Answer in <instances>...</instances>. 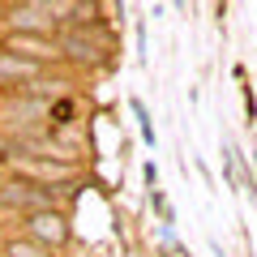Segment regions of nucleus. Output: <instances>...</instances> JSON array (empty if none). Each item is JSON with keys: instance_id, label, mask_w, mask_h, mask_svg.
<instances>
[{"instance_id": "nucleus-7", "label": "nucleus", "mask_w": 257, "mask_h": 257, "mask_svg": "<svg viewBox=\"0 0 257 257\" xmlns=\"http://www.w3.org/2000/svg\"><path fill=\"white\" fill-rule=\"evenodd\" d=\"M56 9H39V5H18V9L5 13V35L9 30H43V35H56Z\"/></svg>"}, {"instance_id": "nucleus-4", "label": "nucleus", "mask_w": 257, "mask_h": 257, "mask_svg": "<svg viewBox=\"0 0 257 257\" xmlns=\"http://www.w3.org/2000/svg\"><path fill=\"white\" fill-rule=\"evenodd\" d=\"M0 47H9L18 56H30L39 64H60L64 52H60V35H43V30H9V35L0 39Z\"/></svg>"}, {"instance_id": "nucleus-5", "label": "nucleus", "mask_w": 257, "mask_h": 257, "mask_svg": "<svg viewBox=\"0 0 257 257\" xmlns=\"http://www.w3.org/2000/svg\"><path fill=\"white\" fill-rule=\"evenodd\" d=\"M26 236L60 253V248L69 244V236H73V231H69V214H64V206H47V210H30V214H26Z\"/></svg>"}, {"instance_id": "nucleus-11", "label": "nucleus", "mask_w": 257, "mask_h": 257, "mask_svg": "<svg viewBox=\"0 0 257 257\" xmlns=\"http://www.w3.org/2000/svg\"><path fill=\"white\" fill-rule=\"evenodd\" d=\"M0 257H5V253H0Z\"/></svg>"}, {"instance_id": "nucleus-1", "label": "nucleus", "mask_w": 257, "mask_h": 257, "mask_svg": "<svg viewBox=\"0 0 257 257\" xmlns=\"http://www.w3.org/2000/svg\"><path fill=\"white\" fill-rule=\"evenodd\" d=\"M13 176L22 180H35V184H47V189H73L82 180V163H69V159H47V155H22V150L9 146V155L0 159Z\"/></svg>"}, {"instance_id": "nucleus-9", "label": "nucleus", "mask_w": 257, "mask_h": 257, "mask_svg": "<svg viewBox=\"0 0 257 257\" xmlns=\"http://www.w3.org/2000/svg\"><path fill=\"white\" fill-rule=\"evenodd\" d=\"M0 253L5 257H56V248L39 244V240H30V236H13V240H5Z\"/></svg>"}, {"instance_id": "nucleus-8", "label": "nucleus", "mask_w": 257, "mask_h": 257, "mask_svg": "<svg viewBox=\"0 0 257 257\" xmlns=\"http://www.w3.org/2000/svg\"><path fill=\"white\" fill-rule=\"evenodd\" d=\"M56 18L64 26H99V0H69L56 5Z\"/></svg>"}, {"instance_id": "nucleus-10", "label": "nucleus", "mask_w": 257, "mask_h": 257, "mask_svg": "<svg viewBox=\"0 0 257 257\" xmlns=\"http://www.w3.org/2000/svg\"><path fill=\"white\" fill-rule=\"evenodd\" d=\"M0 180H5V176H0Z\"/></svg>"}, {"instance_id": "nucleus-3", "label": "nucleus", "mask_w": 257, "mask_h": 257, "mask_svg": "<svg viewBox=\"0 0 257 257\" xmlns=\"http://www.w3.org/2000/svg\"><path fill=\"white\" fill-rule=\"evenodd\" d=\"M107 30L99 26H64L60 35V52H64V64H73V69H99V64H107Z\"/></svg>"}, {"instance_id": "nucleus-2", "label": "nucleus", "mask_w": 257, "mask_h": 257, "mask_svg": "<svg viewBox=\"0 0 257 257\" xmlns=\"http://www.w3.org/2000/svg\"><path fill=\"white\" fill-rule=\"evenodd\" d=\"M73 189H47V184L22 180V176H5L0 180V214H22L30 210H47V206H64Z\"/></svg>"}, {"instance_id": "nucleus-6", "label": "nucleus", "mask_w": 257, "mask_h": 257, "mask_svg": "<svg viewBox=\"0 0 257 257\" xmlns=\"http://www.w3.org/2000/svg\"><path fill=\"white\" fill-rule=\"evenodd\" d=\"M47 73V64L30 60V56H18L9 47H0V90H18V86L35 82V77Z\"/></svg>"}]
</instances>
